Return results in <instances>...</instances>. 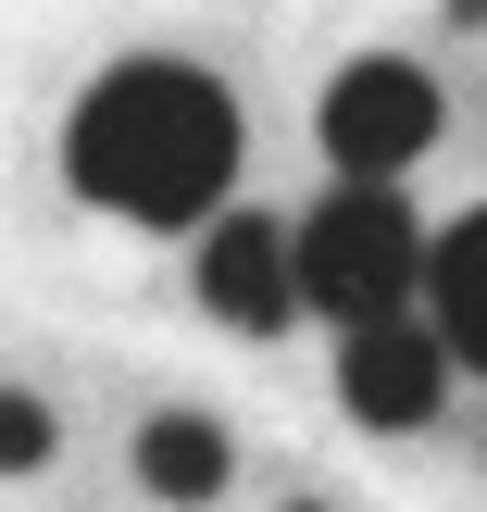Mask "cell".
Here are the masks:
<instances>
[{
    "mask_svg": "<svg viewBox=\"0 0 487 512\" xmlns=\"http://www.w3.org/2000/svg\"><path fill=\"white\" fill-rule=\"evenodd\" d=\"M238 100H225V75L175 63V50H138V63H113L88 100H75L63 125V175L75 200H100V213L125 225H200L225 188H238Z\"/></svg>",
    "mask_w": 487,
    "mask_h": 512,
    "instance_id": "obj_1",
    "label": "cell"
},
{
    "mask_svg": "<svg viewBox=\"0 0 487 512\" xmlns=\"http://www.w3.org/2000/svg\"><path fill=\"white\" fill-rule=\"evenodd\" d=\"M425 263H438V238L413 225L400 188H338L300 213V300L338 313V338L388 325V313H425Z\"/></svg>",
    "mask_w": 487,
    "mask_h": 512,
    "instance_id": "obj_2",
    "label": "cell"
},
{
    "mask_svg": "<svg viewBox=\"0 0 487 512\" xmlns=\"http://www.w3.org/2000/svg\"><path fill=\"white\" fill-rule=\"evenodd\" d=\"M438 75L425 63H400V50H363V63H338L325 75V113H313V138H325V163L350 175V188H388V175H413L425 150H438Z\"/></svg>",
    "mask_w": 487,
    "mask_h": 512,
    "instance_id": "obj_3",
    "label": "cell"
},
{
    "mask_svg": "<svg viewBox=\"0 0 487 512\" xmlns=\"http://www.w3.org/2000/svg\"><path fill=\"white\" fill-rule=\"evenodd\" d=\"M450 338L425 313H388V325H350L338 338V400H350V425H375V438H413V425H438V400H450Z\"/></svg>",
    "mask_w": 487,
    "mask_h": 512,
    "instance_id": "obj_4",
    "label": "cell"
},
{
    "mask_svg": "<svg viewBox=\"0 0 487 512\" xmlns=\"http://www.w3.org/2000/svg\"><path fill=\"white\" fill-rule=\"evenodd\" d=\"M200 313L238 325V338H275L288 313H313V300H300V238L275 213H225L213 238H200Z\"/></svg>",
    "mask_w": 487,
    "mask_h": 512,
    "instance_id": "obj_5",
    "label": "cell"
},
{
    "mask_svg": "<svg viewBox=\"0 0 487 512\" xmlns=\"http://www.w3.org/2000/svg\"><path fill=\"white\" fill-rule=\"evenodd\" d=\"M425 325L450 338V363L487 375V213L438 225V263H425Z\"/></svg>",
    "mask_w": 487,
    "mask_h": 512,
    "instance_id": "obj_6",
    "label": "cell"
},
{
    "mask_svg": "<svg viewBox=\"0 0 487 512\" xmlns=\"http://www.w3.org/2000/svg\"><path fill=\"white\" fill-rule=\"evenodd\" d=\"M225 475H238V450H225L213 413H150V425H138V488H150V500L200 512V500H225Z\"/></svg>",
    "mask_w": 487,
    "mask_h": 512,
    "instance_id": "obj_7",
    "label": "cell"
},
{
    "mask_svg": "<svg viewBox=\"0 0 487 512\" xmlns=\"http://www.w3.org/2000/svg\"><path fill=\"white\" fill-rule=\"evenodd\" d=\"M38 463H50V400L0 388V475H38Z\"/></svg>",
    "mask_w": 487,
    "mask_h": 512,
    "instance_id": "obj_8",
    "label": "cell"
},
{
    "mask_svg": "<svg viewBox=\"0 0 487 512\" xmlns=\"http://www.w3.org/2000/svg\"><path fill=\"white\" fill-rule=\"evenodd\" d=\"M450 25H487V0H450Z\"/></svg>",
    "mask_w": 487,
    "mask_h": 512,
    "instance_id": "obj_9",
    "label": "cell"
},
{
    "mask_svg": "<svg viewBox=\"0 0 487 512\" xmlns=\"http://www.w3.org/2000/svg\"><path fill=\"white\" fill-rule=\"evenodd\" d=\"M288 512H325V500H288Z\"/></svg>",
    "mask_w": 487,
    "mask_h": 512,
    "instance_id": "obj_10",
    "label": "cell"
}]
</instances>
